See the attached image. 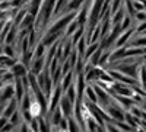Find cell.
Segmentation results:
<instances>
[{
    "label": "cell",
    "mask_w": 146,
    "mask_h": 132,
    "mask_svg": "<svg viewBox=\"0 0 146 132\" xmlns=\"http://www.w3.org/2000/svg\"><path fill=\"white\" fill-rule=\"evenodd\" d=\"M140 64H142V63H135V64H120V65H115L114 68H115V70H118L120 73L126 74V76H130V77L137 78Z\"/></svg>",
    "instance_id": "obj_1"
},
{
    "label": "cell",
    "mask_w": 146,
    "mask_h": 132,
    "mask_svg": "<svg viewBox=\"0 0 146 132\" xmlns=\"http://www.w3.org/2000/svg\"><path fill=\"white\" fill-rule=\"evenodd\" d=\"M60 109L63 110V115L66 116V118H70L72 115H75V106L76 105H73L72 102H70V99L67 97V94H63L62 96V100H60Z\"/></svg>",
    "instance_id": "obj_2"
},
{
    "label": "cell",
    "mask_w": 146,
    "mask_h": 132,
    "mask_svg": "<svg viewBox=\"0 0 146 132\" xmlns=\"http://www.w3.org/2000/svg\"><path fill=\"white\" fill-rule=\"evenodd\" d=\"M12 71H13V74H15V77H25V76H28V73H29V68L23 64L21 59L19 61L10 68Z\"/></svg>",
    "instance_id": "obj_3"
},
{
    "label": "cell",
    "mask_w": 146,
    "mask_h": 132,
    "mask_svg": "<svg viewBox=\"0 0 146 132\" xmlns=\"http://www.w3.org/2000/svg\"><path fill=\"white\" fill-rule=\"evenodd\" d=\"M80 28V25H79V22H78V18L75 19V20H72L69 25L64 28V37H63V39H67V38H70L73 33H75L78 29Z\"/></svg>",
    "instance_id": "obj_4"
},
{
    "label": "cell",
    "mask_w": 146,
    "mask_h": 132,
    "mask_svg": "<svg viewBox=\"0 0 146 132\" xmlns=\"http://www.w3.org/2000/svg\"><path fill=\"white\" fill-rule=\"evenodd\" d=\"M126 10H124V5H123V7H121L120 10H117L115 13H113L111 15V25L113 26H115V25H120L121 22H123V19L126 18Z\"/></svg>",
    "instance_id": "obj_5"
},
{
    "label": "cell",
    "mask_w": 146,
    "mask_h": 132,
    "mask_svg": "<svg viewBox=\"0 0 146 132\" xmlns=\"http://www.w3.org/2000/svg\"><path fill=\"white\" fill-rule=\"evenodd\" d=\"M101 46V42H92V44H89L88 46H86V51H85V61H88L89 59V57L98 50V48Z\"/></svg>",
    "instance_id": "obj_6"
},
{
    "label": "cell",
    "mask_w": 146,
    "mask_h": 132,
    "mask_svg": "<svg viewBox=\"0 0 146 132\" xmlns=\"http://www.w3.org/2000/svg\"><path fill=\"white\" fill-rule=\"evenodd\" d=\"M102 52H104V50H102V48L100 46L98 48V50H96L91 57H89V59H88V61L92 64V65H98V63H100V58H101V55H102Z\"/></svg>",
    "instance_id": "obj_7"
},
{
    "label": "cell",
    "mask_w": 146,
    "mask_h": 132,
    "mask_svg": "<svg viewBox=\"0 0 146 132\" xmlns=\"http://www.w3.org/2000/svg\"><path fill=\"white\" fill-rule=\"evenodd\" d=\"M83 37H85V28H83V26H80V28H79V29H78V31H76V32L73 33L72 37H70V39H72L73 45L76 46V44H78V42H79Z\"/></svg>",
    "instance_id": "obj_8"
},
{
    "label": "cell",
    "mask_w": 146,
    "mask_h": 132,
    "mask_svg": "<svg viewBox=\"0 0 146 132\" xmlns=\"http://www.w3.org/2000/svg\"><path fill=\"white\" fill-rule=\"evenodd\" d=\"M131 20H133V19H131L129 15H126V18L123 19V22L120 23V25H121V29H123V31H127L129 28L135 26V23H131Z\"/></svg>",
    "instance_id": "obj_9"
},
{
    "label": "cell",
    "mask_w": 146,
    "mask_h": 132,
    "mask_svg": "<svg viewBox=\"0 0 146 132\" xmlns=\"http://www.w3.org/2000/svg\"><path fill=\"white\" fill-rule=\"evenodd\" d=\"M146 20V10H142V12H136V15H135V25H137V23L140 22H145Z\"/></svg>",
    "instance_id": "obj_10"
},
{
    "label": "cell",
    "mask_w": 146,
    "mask_h": 132,
    "mask_svg": "<svg viewBox=\"0 0 146 132\" xmlns=\"http://www.w3.org/2000/svg\"><path fill=\"white\" fill-rule=\"evenodd\" d=\"M145 32H146V20L136 25V33H145Z\"/></svg>",
    "instance_id": "obj_11"
}]
</instances>
